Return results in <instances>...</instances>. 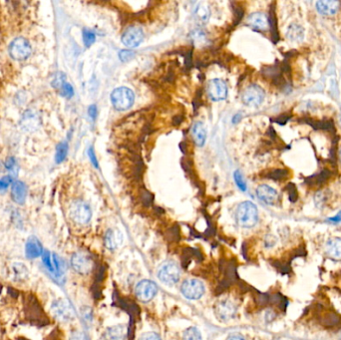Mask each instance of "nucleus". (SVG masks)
I'll use <instances>...</instances> for the list:
<instances>
[{
	"mask_svg": "<svg viewBox=\"0 0 341 340\" xmlns=\"http://www.w3.org/2000/svg\"><path fill=\"white\" fill-rule=\"evenodd\" d=\"M236 220L241 228L249 229L254 227L259 221L257 205L251 202H243L239 204L236 211Z\"/></svg>",
	"mask_w": 341,
	"mask_h": 340,
	"instance_id": "nucleus-1",
	"label": "nucleus"
},
{
	"mask_svg": "<svg viewBox=\"0 0 341 340\" xmlns=\"http://www.w3.org/2000/svg\"><path fill=\"white\" fill-rule=\"evenodd\" d=\"M135 101L134 92L127 87H119L111 94V102L118 111H126L130 109Z\"/></svg>",
	"mask_w": 341,
	"mask_h": 340,
	"instance_id": "nucleus-2",
	"label": "nucleus"
},
{
	"mask_svg": "<svg viewBox=\"0 0 341 340\" xmlns=\"http://www.w3.org/2000/svg\"><path fill=\"white\" fill-rule=\"evenodd\" d=\"M8 52L12 59L16 61H23L31 55L32 47L27 39L23 37H18L10 43Z\"/></svg>",
	"mask_w": 341,
	"mask_h": 340,
	"instance_id": "nucleus-3",
	"label": "nucleus"
},
{
	"mask_svg": "<svg viewBox=\"0 0 341 340\" xmlns=\"http://www.w3.org/2000/svg\"><path fill=\"white\" fill-rule=\"evenodd\" d=\"M69 215L74 223L84 226L90 222L92 218V210L85 202L75 201L70 205Z\"/></svg>",
	"mask_w": 341,
	"mask_h": 340,
	"instance_id": "nucleus-4",
	"label": "nucleus"
},
{
	"mask_svg": "<svg viewBox=\"0 0 341 340\" xmlns=\"http://www.w3.org/2000/svg\"><path fill=\"white\" fill-rule=\"evenodd\" d=\"M181 276V270L177 263L174 261L165 262L158 271L159 279L167 285L176 284Z\"/></svg>",
	"mask_w": 341,
	"mask_h": 340,
	"instance_id": "nucleus-5",
	"label": "nucleus"
},
{
	"mask_svg": "<svg viewBox=\"0 0 341 340\" xmlns=\"http://www.w3.org/2000/svg\"><path fill=\"white\" fill-rule=\"evenodd\" d=\"M183 295L191 301H197L201 299L205 293V286L199 279H187L181 286Z\"/></svg>",
	"mask_w": 341,
	"mask_h": 340,
	"instance_id": "nucleus-6",
	"label": "nucleus"
},
{
	"mask_svg": "<svg viewBox=\"0 0 341 340\" xmlns=\"http://www.w3.org/2000/svg\"><path fill=\"white\" fill-rule=\"evenodd\" d=\"M71 267L77 273L85 275L92 271L93 262L86 251H77L71 258Z\"/></svg>",
	"mask_w": 341,
	"mask_h": 340,
	"instance_id": "nucleus-7",
	"label": "nucleus"
},
{
	"mask_svg": "<svg viewBox=\"0 0 341 340\" xmlns=\"http://www.w3.org/2000/svg\"><path fill=\"white\" fill-rule=\"evenodd\" d=\"M265 99V91L255 84L249 85L244 89L241 95V100L246 106L258 107Z\"/></svg>",
	"mask_w": 341,
	"mask_h": 340,
	"instance_id": "nucleus-8",
	"label": "nucleus"
},
{
	"mask_svg": "<svg viewBox=\"0 0 341 340\" xmlns=\"http://www.w3.org/2000/svg\"><path fill=\"white\" fill-rule=\"evenodd\" d=\"M157 291H158L157 285L149 279L141 280L140 282H138L135 288L137 299L142 303L151 302L157 294Z\"/></svg>",
	"mask_w": 341,
	"mask_h": 340,
	"instance_id": "nucleus-9",
	"label": "nucleus"
},
{
	"mask_svg": "<svg viewBox=\"0 0 341 340\" xmlns=\"http://www.w3.org/2000/svg\"><path fill=\"white\" fill-rule=\"evenodd\" d=\"M217 317L224 322L232 320L237 314V306L230 300H223L217 303L215 306Z\"/></svg>",
	"mask_w": 341,
	"mask_h": 340,
	"instance_id": "nucleus-10",
	"label": "nucleus"
},
{
	"mask_svg": "<svg viewBox=\"0 0 341 340\" xmlns=\"http://www.w3.org/2000/svg\"><path fill=\"white\" fill-rule=\"evenodd\" d=\"M207 95L214 101L225 100L228 96V86L222 79H212L207 85Z\"/></svg>",
	"mask_w": 341,
	"mask_h": 340,
	"instance_id": "nucleus-11",
	"label": "nucleus"
},
{
	"mask_svg": "<svg viewBox=\"0 0 341 340\" xmlns=\"http://www.w3.org/2000/svg\"><path fill=\"white\" fill-rule=\"evenodd\" d=\"M42 262L47 271L56 275L60 276L63 272V263L62 260L55 253L46 250L42 254Z\"/></svg>",
	"mask_w": 341,
	"mask_h": 340,
	"instance_id": "nucleus-12",
	"label": "nucleus"
},
{
	"mask_svg": "<svg viewBox=\"0 0 341 340\" xmlns=\"http://www.w3.org/2000/svg\"><path fill=\"white\" fill-rule=\"evenodd\" d=\"M53 315L60 321H69L74 318V311L68 303L63 300L55 301L51 306Z\"/></svg>",
	"mask_w": 341,
	"mask_h": 340,
	"instance_id": "nucleus-13",
	"label": "nucleus"
},
{
	"mask_svg": "<svg viewBox=\"0 0 341 340\" xmlns=\"http://www.w3.org/2000/svg\"><path fill=\"white\" fill-rule=\"evenodd\" d=\"M144 39V32L139 26H130L122 35V42L125 46L134 48L139 46Z\"/></svg>",
	"mask_w": 341,
	"mask_h": 340,
	"instance_id": "nucleus-14",
	"label": "nucleus"
},
{
	"mask_svg": "<svg viewBox=\"0 0 341 340\" xmlns=\"http://www.w3.org/2000/svg\"><path fill=\"white\" fill-rule=\"evenodd\" d=\"M40 117L33 110H27L20 120L21 130L25 132H34L40 127Z\"/></svg>",
	"mask_w": 341,
	"mask_h": 340,
	"instance_id": "nucleus-15",
	"label": "nucleus"
},
{
	"mask_svg": "<svg viewBox=\"0 0 341 340\" xmlns=\"http://www.w3.org/2000/svg\"><path fill=\"white\" fill-rule=\"evenodd\" d=\"M246 23L248 24V26H250L252 29H254L257 31H266L268 29V27L270 26L269 18L263 12L251 13L247 17Z\"/></svg>",
	"mask_w": 341,
	"mask_h": 340,
	"instance_id": "nucleus-16",
	"label": "nucleus"
},
{
	"mask_svg": "<svg viewBox=\"0 0 341 340\" xmlns=\"http://www.w3.org/2000/svg\"><path fill=\"white\" fill-rule=\"evenodd\" d=\"M123 234L119 231V230H108L105 234L104 237V243L105 246L110 249V250H114L116 248H118L122 242H123Z\"/></svg>",
	"mask_w": 341,
	"mask_h": 340,
	"instance_id": "nucleus-17",
	"label": "nucleus"
},
{
	"mask_svg": "<svg viewBox=\"0 0 341 340\" xmlns=\"http://www.w3.org/2000/svg\"><path fill=\"white\" fill-rule=\"evenodd\" d=\"M44 250L40 240L35 237L28 238L25 244V254L26 258L29 260H36L42 257Z\"/></svg>",
	"mask_w": 341,
	"mask_h": 340,
	"instance_id": "nucleus-18",
	"label": "nucleus"
},
{
	"mask_svg": "<svg viewBox=\"0 0 341 340\" xmlns=\"http://www.w3.org/2000/svg\"><path fill=\"white\" fill-rule=\"evenodd\" d=\"M340 4L337 0H319L316 2V9L320 14L330 16L338 11Z\"/></svg>",
	"mask_w": 341,
	"mask_h": 340,
	"instance_id": "nucleus-19",
	"label": "nucleus"
},
{
	"mask_svg": "<svg viewBox=\"0 0 341 340\" xmlns=\"http://www.w3.org/2000/svg\"><path fill=\"white\" fill-rule=\"evenodd\" d=\"M12 200L18 204H23L27 198V187L23 182L15 181L12 183L11 188Z\"/></svg>",
	"mask_w": 341,
	"mask_h": 340,
	"instance_id": "nucleus-20",
	"label": "nucleus"
},
{
	"mask_svg": "<svg viewBox=\"0 0 341 340\" xmlns=\"http://www.w3.org/2000/svg\"><path fill=\"white\" fill-rule=\"evenodd\" d=\"M325 254L328 259L340 262L341 261V238H330L325 245Z\"/></svg>",
	"mask_w": 341,
	"mask_h": 340,
	"instance_id": "nucleus-21",
	"label": "nucleus"
},
{
	"mask_svg": "<svg viewBox=\"0 0 341 340\" xmlns=\"http://www.w3.org/2000/svg\"><path fill=\"white\" fill-rule=\"evenodd\" d=\"M259 199L267 204H273L277 200V192L268 185H262L257 189Z\"/></svg>",
	"mask_w": 341,
	"mask_h": 340,
	"instance_id": "nucleus-22",
	"label": "nucleus"
},
{
	"mask_svg": "<svg viewBox=\"0 0 341 340\" xmlns=\"http://www.w3.org/2000/svg\"><path fill=\"white\" fill-rule=\"evenodd\" d=\"M127 334L125 325H114L106 329L105 338L106 340H124Z\"/></svg>",
	"mask_w": 341,
	"mask_h": 340,
	"instance_id": "nucleus-23",
	"label": "nucleus"
},
{
	"mask_svg": "<svg viewBox=\"0 0 341 340\" xmlns=\"http://www.w3.org/2000/svg\"><path fill=\"white\" fill-rule=\"evenodd\" d=\"M192 136H193L195 144L198 147H203L205 145V140H206V130L203 123L198 122L193 126Z\"/></svg>",
	"mask_w": 341,
	"mask_h": 340,
	"instance_id": "nucleus-24",
	"label": "nucleus"
},
{
	"mask_svg": "<svg viewBox=\"0 0 341 340\" xmlns=\"http://www.w3.org/2000/svg\"><path fill=\"white\" fill-rule=\"evenodd\" d=\"M332 176V173L329 170H322L319 174L317 175H313V176H310L308 177L307 180H306V183H307L308 186H320L322 184H324L330 177Z\"/></svg>",
	"mask_w": 341,
	"mask_h": 340,
	"instance_id": "nucleus-25",
	"label": "nucleus"
},
{
	"mask_svg": "<svg viewBox=\"0 0 341 340\" xmlns=\"http://www.w3.org/2000/svg\"><path fill=\"white\" fill-rule=\"evenodd\" d=\"M195 16L198 20H200L202 22L207 21L209 16H210V10H209L208 5L205 2L199 3L196 6V9H195Z\"/></svg>",
	"mask_w": 341,
	"mask_h": 340,
	"instance_id": "nucleus-26",
	"label": "nucleus"
},
{
	"mask_svg": "<svg viewBox=\"0 0 341 340\" xmlns=\"http://www.w3.org/2000/svg\"><path fill=\"white\" fill-rule=\"evenodd\" d=\"M12 275L16 280H24L28 276V270L25 265L20 263L13 264L12 268Z\"/></svg>",
	"mask_w": 341,
	"mask_h": 340,
	"instance_id": "nucleus-27",
	"label": "nucleus"
},
{
	"mask_svg": "<svg viewBox=\"0 0 341 340\" xmlns=\"http://www.w3.org/2000/svg\"><path fill=\"white\" fill-rule=\"evenodd\" d=\"M307 124H309L311 127H313L316 130H326V131H333L334 130V124L331 120H322V121H315L309 119L307 121Z\"/></svg>",
	"mask_w": 341,
	"mask_h": 340,
	"instance_id": "nucleus-28",
	"label": "nucleus"
},
{
	"mask_svg": "<svg viewBox=\"0 0 341 340\" xmlns=\"http://www.w3.org/2000/svg\"><path fill=\"white\" fill-rule=\"evenodd\" d=\"M287 37L291 41H301L304 38V28L297 24H292L289 26L287 31Z\"/></svg>",
	"mask_w": 341,
	"mask_h": 340,
	"instance_id": "nucleus-29",
	"label": "nucleus"
},
{
	"mask_svg": "<svg viewBox=\"0 0 341 340\" xmlns=\"http://www.w3.org/2000/svg\"><path fill=\"white\" fill-rule=\"evenodd\" d=\"M68 154V144L66 142H61L56 147V153H55V161L57 164L62 163Z\"/></svg>",
	"mask_w": 341,
	"mask_h": 340,
	"instance_id": "nucleus-30",
	"label": "nucleus"
},
{
	"mask_svg": "<svg viewBox=\"0 0 341 340\" xmlns=\"http://www.w3.org/2000/svg\"><path fill=\"white\" fill-rule=\"evenodd\" d=\"M183 340H203L202 333L197 327H189L185 330Z\"/></svg>",
	"mask_w": 341,
	"mask_h": 340,
	"instance_id": "nucleus-31",
	"label": "nucleus"
},
{
	"mask_svg": "<svg viewBox=\"0 0 341 340\" xmlns=\"http://www.w3.org/2000/svg\"><path fill=\"white\" fill-rule=\"evenodd\" d=\"M288 174L289 172L285 169H275V170L271 171L267 175V178L272 179L274 181H282L288 177Z\"/></svg>",
	"mask_w": 341,
	"mask_h": 340,
	"instance_id": "nucleus-32",
	"label": "nucleus"
},
{
	"mask_svg": "<svg viewBox=\"0 0 341 340\" xmlns=\"http://www.w3.org/2000/svg\"><path fill=\"white\" fill-rule=\"evenodd\" d=\"M277 21H276V17H275V13L274 11L272 10L270 13V18H269V24L272 30V35H273V42H276L278 40V32H277Z\"/></svg>",
	"mask_w": 341,
	"mask_h": 340,
	"instance_id": "nucleus-33",
	"label": "nucleus"
},
{
	"mask_svg": "<svg viewBox=\"0 0 341 340\" xmlns=\"http://www.w3.org/2000/svg\"><path fill=\"white\" fill-rule=\"evenodd\" d=\"M95 40H96V36L92 31L88 29L83 30V42L86 47H90L91 45H93Z\"/></svg>",
	"mask_w": 341,
	"mask_h": 340,
	"instance_id": "nucleus-34",
	"label": "nucleus"
},
{
	"mask_svg": "<svg viewBox=\"0 0 341 340\" xmlns=\"http://www.w3.org/2000/svg\"><path fill=\"white\" fill-rule=\"evenodd\" d=\"M234 179H235V182L237 184V186L239 187V190H241L242 192H244L246 190V184H245V181L242 177V175L240 174L239 171H236L234 173Z\"/></svg>",
	"mask_w": 341,
	"mask_h": 340,
	"instance_id": "nucleus-35",
	"label": "nucleus"
},
{
	"mask_svg": "<svg viewBox=\"0 0 341 340\" xmlns=\"http://www.w3.org/2000/svg\"><path fill=\"white\" fill-rule=\"evenodd\" d=\"M135 57V52L132 50H122L119 52V58L122 62H129Z\"/></svg>",
	"mask_w": 341,
	"mask_h": 340,
	"instance_id": "nucleus-36",
	"label": "nucleus"
},
{
	"mask_svg": "<svg viewBox=\"0 0 341 340\" xmlns=\"http://www.w3.org/2000/svg\"><path fill=\"white\" fill-rule=\"evenodd\" d=\"M286 191L288 193V198L291 202H296L297 198H299V194H297V190H296V187L290 183L286 186Z\"/></svg>",
	"mask_w": 341,
	"mask_h": 340,
	"instance_id": "nucleus-37",
	"label": "nucleus"
},
{
	"mask_svg": "<svg viewBox=\"0 0 341 340\" xmlns=\"http://www.w3.org/2000/svg\"><path fill=\"white\" fill-rule=\"evenodd\" d=\"M60 91H61V95H62L63 97H65V98H68V99L72 98L73 95H74V89H73L72 85H70L69 83H65V84L61 87Z\"/></svg>",
	"mask_w": 341,
	"mask_h": 340,
	"instance_id": "nucleus-38",
	"label": "nucleus"
},
{
	"mask_svg": "<svg viewBox=\"0 0 341 340\" xmlns=\"http://www.w3.org/2000/svg\"><path fill=\"white\" fill-rule=\"evenodd\" d=\"M65 75L62 74V73H57L54 80H53V86L58 88V89H61V87L65 84Z\"/></svg>",
	"mask_w": 341,
	"mask_h": 340,
	"instance_id": "nucleus-39",
	"label": "nucleus"
},
{
	"mask_svg": "<svg viewBox=\"0 0 341 340\" xmlns=\"http://www.w3.org/2000/svg\"><path fill=\"white\" fill-rule=\"evenodd\" d=\"M11 183H13V180L10 176H7L3 179H0V193H4L8 189V187Z\"/></svg>",
	"mask_w": 341,
	"mask_h": 340,
	"instance_id": "nucleus-40",
	"label": "nucleus"
},
{
	"mask_svg": "<svg viewBox=\"0 0 341 340\" xmlns=\"http://www.w3.org/2000/svg\"><path fill=\"white\" fill-rule=\"evenodd\" d=\"M138 340H161V337L155 332H146L142 334Z\"/></svg>",
	"mask_w": 341,
	"mask_h": 340,
	"instance_id": "nucleus-41",
	"label": "nucleus"
},
{
	"mask_svg": "<svg viewBox=\"0 0 341 340\" xmlns=\"http://www.w3.org/2000/svg\"><path fill=\"white\" fill-rule=\"evenodd\" d=\"M88 155H89V158H90L91 163L93 164V166H94L96 169H99V163H98V160H97V157H96V155H95V152H94L93 148H90V149H89Z\"/></svg>",
	"mask_w": 341,
	"mask_h": 340,
	"instance_id": "nucleus-42",
	"label": "nucleus"
},
{
	"mask_svg": "<svg viewBox=\"0 0 341 340\" xmlns=\"http://www.w3.org/2000/svg\"><path fill=\"white\" fill-rule=\"evenodd\" d=\"M69 340H87L86 339V337H85V335L82 333V332H80V331H73L72 333H71V335H70V339Z\"/></svg>",
	"mask_w": 341,
	"mask_h": 340,
	"instance_id": "nucleus-43",
	"label": "nucleus"
},
{
	"mask_svg": "<svg viewBox=\"0 0 341 340\" xmlns=\"http://www.w3.org/2000/svg\"><path fill=\"white\" fill-rule=\"evenodd\" d=\"M290 115H286V114H283V115H281V116H279L278 118H276L274 121L276 122V123H278L279 125H284L289 119H290Z\"/></svg>",
	"mask_w": 341,
	"mask_h": 340,
	"instance_id": "nucleus-44",
	"label": "nucleus"
},
{
	"mask_svg": "<svg viewBox=\"0 0 341 340\" xmlns=\"http://www.w3.org/2000/svg\"><path fill=\"white\" fill-rule=\"evenodd\" d=\"M88 114H89V116H90L93 120H95V119L97 118V115H98L97 107H96L95 105H91V106L89 107V109H88Z\"/></svg>",
	"mask_w": 341,
	"mask_h": 340,
	"instance_id": "nucleus-45",
	"label": "nucleus"
},
{
	"mask_svg": "<svg viewBox=\"0 0 341 340\" xmlns=\"http://www.w3.org/2000/svg\"><path fill=\"white\" fill-rule=\"evenodd\" d=\"M14 166H15V161H14V159H12V158L8 159L7 162H6V169L12 170V169L14 168Z\"/></svg>",
	"mask_w": 341,
	"mask_h": 340,
	"instance_id": "nucleus-46",
	"label": "nucleus"
},
{
	"mask_svg": "<svg viewBox=\"0 0 341 340\" xmlns=\"http://www.w3.org/2000/svg\"><path fill=\"white\" fill-rule=\"evenodd\" d=\"M182 121H183V117L182 116H177V117H175L173 119V124L175 126H178V125H180L182 123Z\"/></svg>",
	"mask_w": 341,
	"mask_h": 340,
	"instance_id": "nucleus-47",
	"label": "nucleus"
},
{
	"mask_svg": "<svg viewBox=\"0 0 341 340\" xmlns=\"http://www.w3.org/2000/svg\"><path fill=\"white\" fill-rule=\"evenodd\" d=\"M227 340H245L241 335H239V334H231L228 338H227Z\"/></svg>",
	"mask_w": 341,
	"mask_h": 340,
	"instance_id": "nucleus-48",
	"label": "nucleus"
},
{
	"mask_svg": "<svg viewBox=\"0 0 341 340\" xmlns=\"http://www.w3.org/2000/svg\"><path fill=\"white\" fill-rule=\"evenodd\" d=\"M341 220V212L337 216V217H335V218H332V219H329V221H331V222H339Z\"/></svg>",
	"mask_w": 341,
	"mask_h": 340,
	"instance_id": "nucleus-49",
	"label": "nucleus"
},
{
	"mask_svg": "<svg viewBox=\"0 0 341 340\" xmlns=\"http://www.w3.org/2000/svg\"><path fill=\"white\" fill-rule=\"evenodd\" d=\"M340 161H341V151H340Z\"/></svg>",
	"mask_w": 341,
	"mask_h": 340,
	"instance_id": "nucleus-50",
	"label": "nucleus"
}]
</instances>
